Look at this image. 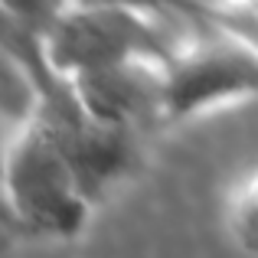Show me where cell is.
I'll list each match as a JSON object with an SVG mask.
<instances>
[{"label":"cell","instance_id":"obj_4","mask_svg":"<svg viewBox=\"0 0 258 258\" xmlns=\"http://www.w3.org/2000/svg\"><path fill=\"white\" fill-rule=\"evenodd\" d=\"M66 105L88 124L131 134L141 121L160 114L164 66L124 62L66 82Z\"/></svg>","mask_w":258,"mask_h":258},{"label":"cell","instance_id":"obj_1","mask_svg":"<svg viewBox=\"0 0 258 258\" xmlns=\"http://www.w3.org/2000/svg\"><path fill=\"white\" fill-rule=\"evenodd\" d=\"M180 39L157 13L121 4H72L49 10L36 30V59L59 85L124 62L167 66Z\"/></svg>","mask_w":258,"mask_h":258},{"label":"cell","instance_id":"obj_7","mask_svg":"<svg viewBox=\"0 0 258 258\" xmlns=\"http://www.w3.org/2000/svg\"><path fill=\"white\" fill-rule=\"evenodd\" d=\"M7 134H10V127L0 124V157H4V144H7Z\"/></svg>","mask_w":258,"mask_h":258},{"label":"cell","instance_id":"obj_6","mask_svg":"<svg viewBox=\"0 0 258 258\" xmlns=\"http://www.w3.org/2000/svg\"><path fill=\"white\" fill-rule=\"evenodd\" d=\"M258 200H255V173L248 170L242 180L232 183L229 189V203H226V222H229V235L239 242V248L245 255L255 252V219H258Z\"/></svg>","mask_w":258,"mask_h":258},{"label":"cell","instance_id":"obj_2","mask_svg":"<svg viewBox=\"0 0 258 258\" xmlns=\"http://www.w3.org/2000/svg\"><path fill=\"white\" fill-rule=\"evenodd\" d=\"M0 189L13 216L39 235L76 239L85 232L92 216V196L43 105L7 134Z\"/></svg>","mask_w":258,"mask_h":258},{"label":"cell","instance_id":"obj_3","mask_svg":"<svg viewBox=\"0 0 258 258\" xmlns=\"http://www.w3.org/2000/svg\"><path fill=\"white\" fill-rule=\"evenodd\" d=\"M258 88V52L226 33L186 39L164 66L160 114L173 121L252 101Z\"/></svg>","mask_w":258,"mask_h":258},{"label":"cell","instance_id":"obj_5","mask_svg":"<svg viewBox=\"0 0 258 258\" xmlns=\"http://www.w3.org/2000/svg\"><path fill=\"white\" fill-rule=\"evenodd\" d=\"M43 85L30 59H23L13 46L0 43V124L17 127L39 111Z\"/></svg>","mask_w":258,"mask_h":258}]
</instances>
